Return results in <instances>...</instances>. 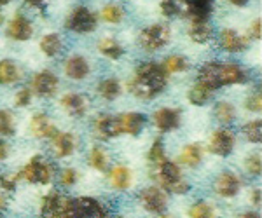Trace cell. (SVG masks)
Masks as SVG:
<instances>
[{"mask_svg":"<svg viewBox=\"0 0 262 218\" xmlns=\"http://www.w3.org/2000/svg\"><path fill=\"white\" fill-rule=\"evenodd\" d=\"M215 117L221 120L222 124H231L236 119V110L229 102H219L215 107Z\"/></svg>","mask_w":262,"mask_h":218,"instance_id":"1f68e13d","label":"cell"},{"mask_svg":"<svg viewBox=\"0 0 262 218\" xmlns=\"http://www.w3.org/2000/svg\"><path fill=\"white\" fill-rule=\"evenodd\" d=\"M30 129L33 136L37 138H53L56 135V128L51 123V119L46 114H35L30 120Z\"/></svg>","mask_w":262,"mask_h":218,"instance_id":"ffe728a7","label":"cell"},{"mask_svg":"<svg viewBox=\"0 0 262 218\" xmlns=\"http://www.w3.org/2000/svg\"><path fill=\"white\" fill-rule=\"evenodd\" d=\"M260 188H253L252 190V204L253 206H260Z\"/></svg>","mask_w":262,"mask_h":218,"instance_id":"7dc6e473","label":"cell"},{"mask_svg":"<svg viewBox=\"0 0 262 218\" xmlns=\"http://www.w3.org/2000/svg\"><path fill=\"white\" fill-rule=\"evenodd\" d=\"M98 94L105 98L107 102H112L121 94V82L114 77H108L98 84Z\"/></svg>","mask_w":262,"mask_h":218,"instance_id":"f1b7e54d","label":"cell"},{"mask_svg":"<svg viewBox=\"0 0 262 218\" xmlns=\"http://www.w3.org/2000/svg\"><path fill=\"white\" fill-rule=\"evenodd\" d=\"M245 167H247V171L252 175V177H260L262 159H260L259 154H252V156L247 159V162H245Z\"/></svg>","mask_w":262,"mask_h":218,"instance_id":"74e56055","label":"cell"},{"mask_svg":"<svg viewBox=\"0 0 262 218\" xmlns=\"http://www.w3.org/2000/svg\"><path fill=\"white\" fill-rule=\"evenodd\" d=\"M198 79L201 84H205L206 87H210L212 91L219 89L221 86V81H219V61H208L200 68V74H198Z\"/></svg>","mask_w":262,"mask_h":218,"instance_id":"44dd1931","label":"cell"},{"mask_svg":"<svg viewBox=\"0 0 262 218\" xmlns=\"http://www.w3.org/2000/svg\"><path fill=\"white\" fill-rule=\"evenodd\" d=\"M42 2H44V0H27L28 6H35V7L42 6Z\"/></svg>","mask_w":262,"mask_h":218,"instance_id":"f907efd6","label":"cell"},{"mask_svg":"<svg viewBox=\"0 0 262 218\" xmlns=\"http://www.w3.org/2000/svg\"><path fill=\"white\" fill-rule=\"evenodd\" d=\"M56 218H60V216H56Z\"/></svg>","mask_w":262,"mask_h":218,"instance_id":"6f0895ef","label":"cell"},{"mask_svg":"<svg viewBox=\"0 0 262 218\" xmlns=\"http://www.w3.org/2000/svg\"><path fill=\"white\" fill-rule=\"evenodd\" d=\"M32 100V91L28 89V87H23V89H19L18 93L14 96V105L16 107H27L28 103H30Z\"/></svg>","mask_w":262,"mask_h":218,"instance_id":"b9f144b4","label":"cell"},{"mask_svg":"<svg viewBox=\"0 0 262 218\" xmlns=\"http://www.w3.org/2000/svg\"><path fill=\"white\" fill-rule=\"evenodd\" d=\"M60 218H108L103 204L93 198L65 199Z\"/></svg>","mask_w":262,"mask_h":218,"instance_id":"3957f363","label":"cell"},{"mask_svg":"<svg viewBox=\"0 0 262 218\" xmlns=\"http://www.w3.org/2000/svg\"><path fill=\"white\" fill-rule=\"evenodd\" d=\"M161 218H171V216H161Z\"/></svg>","mask_w":262,"mask_h":218,"instance_id":"11a10c76","label":"cell"},{"mask_svg":"<svg viewBox=\"0 0 262 218\" xmlns=\"http://www.w3.org/2000/svg\"><path fill=\"white\" fill-rule=\"evenodd\" d=\"M65 74L69 75L74 81H82L84 77H88L90 74V63H88L86 58L79 56H70L69 60L65 61Z\"/></svg>","mask_w":262,"mask_h":218,"instance_id":"d6986e66","label":"cell"},{"mask_svg":"<svg viewBox=\"0 0 262 218\" xmlns=\"http://www.w3.org/2000/svg\"><path fill=\"white\" fill-rule=\"evenodd\" d=\"M245 107H247V110L250 112H260L262 110V98L259 93H253L247 98V102H245Z\"/></svg>","mask_w":262,"mask_h":218,"instance_id":"7bdbcfd3","label":"cell"},{"mask_svg":"<svg viewBox=\"0 0 262 218\" xmlns=\"http://www.w3.org/2000/svg\"><path fill=\"white\" fill-rule=\"evenodd\" d=\"M140 204L149 213L161 215L168 208V196L161 187H147L140 194Z\"/></svg>","mask_w":262,"mask_h":218,"instance_id":"52a82bcc","label":"cell"},{"mask_svg":"<svg viewBox=\"0 0 262 218\" xmlns=\"http://www.w3.org/2000/svg\"><path fill=\"white\" fill-rule=\"evenodd\" d=\"M147 159H149L150 164H156V162L163 161V159H164V145H163L161 140H156L154 143H152Z\"/></svg>","mask_w":262,"mask_h":218,"instance_id":"f35d334b","label":"cell"},{"mask_svg":"<svg viewBox=\"0 0 262 218\" xmlns=\"http://www.w3.org/2000/svg\"><path fill=\"white\" fill-rule=\"evenodd\" d=\"M262 21L260 19H255V21H253V23H252V27H250V37H252V39H257V40H259L260 39V37H262Z\"/></svg>","mask_w":262,"mask_h":218,"instance_id":"f6af8a7d","label":"cell"},{"mask_svg":"<svg viewBox=\"0 0 262 218\" xmlns=\"http://www.w3.org/2000/svg\"><path fill=\"white\" fill-rule=\"evenodd\" d=\"M152 175H154V178L159 182V185H161L164 190L171 192V194H187L189 188H191L187 180L182 178L180 167L166 157H164L163 161L156 162L154 173Z\"/></svg>","mask_w":262,"mask_h":218,"instance_id":"7a4b0ae2","label":"cell"},{"mask_svg":"<svg viewBox=\"0 0 262 218\" xmlns=\"http://www.w3.org/2000/svg\"><path fill=\"white\" fill-rule=\"evenodd\" d=\"M65 27L72 32L77 33H90L96 28V16L84 6L75 7L67 18Z\"/></svg>","mask_w":262,"mask_h":218,"instance_id":"8992f818","label":"cell"},{"mask_svg":"<svg viewBox=\"0 0 262 218\" xmlns=\"http://www.w3.org/2000/svg\"><path fill=\"white\" fill-rule=\"evenodd\" d=\"M21 77V72L12 60H0V84H14Z\"/></svg>","mask_w":262,"mask_h":218,"instance_id":"d4e9b609","label":"cell"},{"mask_svg":"<svg viewBox=\"0 0 262 218\" xmlns=\"http://www.w3.org/2000/svg\"><path fill=\"white\" fill-rule=\"evenodd\" d=\"M63 201H65V199L60 196V192L51 190L49 194L42 199V206H40L42 218H56V216H60Z\"/></svg>","mask_w":262,"mask_h":218,"instance_id":"7402d4cb","label":"cell"},{"mask_svg":"<svg viewBox=\"0 0 262 218\" xmlns=\"http://www.w3.org/2000/svg\"><path fill=\"white\" fill-rule=\"evenodd\" d=\"M7 156H9V145H7V141L0 140V161L7 159Z\"/></svg>","mask_w":262,"mask_h":218,"instance_id":"bcb514c9","label":"cell"},{"mask_svg":"<svg viewBox=\"0 0 262 218\" xmlns=\"http://www.w3.org/2000/svg\"><path fill=\"white\" fill-rule=\"evenodd\" d=\"M63 47V42H61V37L58 33H48V35L42 37L40 40V51L46 54V56L53 58L56 54H60Z\"/></svg>","mask_w":262,"mask_h":218,"instance_id":"484cf974","label":"cell"},{"mask_svg":"<svg viewBox=\"0 0 262 218\" xmlns=\"http://www.w3.org/2000/svg\"><path fill=\"white\" fill-rule=\"evenodd\" d=\"M88 105H90V100L77 93H69L61 98L63 110L72 117H82L88 110Z\"/></svg>","mask_w":262,"mask_h":218,"instance_id":"9a60e30c","label":"cell"},{"mask_svg":"<svg viewBox=\"0 0 262 218\" xmlns=\"http://www.w3.org/2000/svg\"><path fill=\"white\" fill-rule=\"evenodd\" d=\"M108 182L116 190H126L131 185V171L126 166H116L108 173Z\"/></svg>","mask_w":262,"mask_h":218,"instance_id":"603a6c76","label":"cell"},{"mask_svg":"<svg viewBox=\"0 0 262 218\" xmlns=\"http://www.w3.org/2000/svg\"><path fill=\"white\" fill-rule=\"evenodd\" d=\"M14 117L9 110H0V135L12 136L14 135Z\"/></svg>","mask_w":262,"mask_h":218,"instance_id":"8d00e7d4","label":"cell"},{"mask_svg":"<svg viewBox=\"0 0 262 218\" xmlns=\"http://www.w3.org/2000/svg\"><path fill=\"white\" fill-rule=\"evenodd\" d=\"M32 91L40 98H51L58 91V77L49 70H42L33 77Z\"/></svg>","mask_w":262,"mask_h":218,"instance_id":"9c48e42d","label":"cell"},{"mask_svg":"<svg viewBox=\"0 0 262 218\" xmlns=\"http://www.w3.org/2000/svg\"><path fill=\"white\" fill-rule=\"evenodd\" d=\"M229 2L232 4V6H238V7H242V6H247V4H248V0H229Z\"/></svg>","mask_w":262,"mask_h":218,"instance_id":"681fc988","label":"cell"},{"mask_svg":"<svg viewBox=\"0 0 262 218\" xmlns=\"http://www.w3.org/2000/svg\"><path fill=\"white\" fill-rule=\"evenodd\" d=\"M51 149L58 159L69 157L75 150V138L72 133H56L51 138Z\"/></svg>","mask_w":262,"mask_h":218,"instance_id":"5bb4252c","label":"cell"},{"mask_svg":"<svg viewBox=\"0 0 262 218\" xmlns=\"http://www.w3.org/2000/svg\"><path fill=\"white\" fill-rule=\"evenodd\" d=\"M170 39L171 32L166 25H152V27L140 32V45L149 53L164 47L170 42Z\"/></svg>","mask_w":262,"mask_h":218,"instance_id":"5b68a950","label":"cell"},{"mask_svg":"<svg viewBox=\"0 0 262 218\" xmlns=\"http://www.w3.org/2000/svg\"><path fill=\"white\" fill-rule=\"evenodd\" d=\"M95 128H96V131H98V135L103 136V138H116V136L122 135L119 117H116V115L98 117V119H96Z\"/></svg>","mask_w":262,"mask_h":218,"instance_id":"e0dca14e","label":"cell"},{"mask_svg":"<svg viewBox=\"0 0 262 218\" xmlns=\"http://www.w3.org/2000/svg\"><path fill=\"white\" fill-rule=\"evenodd\" d=\"M219 81H221V86L243 84L247 81V72L234 61L219 63Z\"/></svg>","mask_w":262,"mask_h":218,"instance_id":"8fae6325","label":"cell"},{"mask_svg":"<svg viewBox=\"0 0 262 218\" xmlns=\"http://www.w3.org/2000/svg\"><path fill=\"white\" fill-rule=\"evenodd\" d=\"M90 162H91V166L95 167V169H98V171H105V169H107L108 157H107V154H105V150L100 149V147H95V149H91Z\"/></svg>","mask_w":262,"mask_h":218,"instance_id":"e575fe53","label":"cell"},{"mask_svg":"<svg viewBox=\"0 0 262 218\" xmlns=\"http://www.w3.org/2000/svg\"><path fill=\"white\" fill-rule=\"evenodd\" d=\"M234 143H236L234 133H232L231 129L222 128V129H217L212 135V138H210L208 149L215 156L227 157L232 152V149H234Z\"/></svg>","mask_w":262,"mask_h":218,"instance_id":"ba28073f","label":"cell"},{"mask_svg":"<svg viewBox=\"0 0 262 218\" xmlns=\"http://www.w3.org/2000/svg\"><path fill=\"white\" fill-rule=\"evenodd\" d=\"M0 23H2V12H0Z\"/></svg>","mask_w":262,"mask_h":218,"instance_id":"db71d44e","label":"cell"},{"mask_svg":"<svg viewBox=\"0 0 262 218\" xmlns=\"http://www.w3.org/2000/svg\"><path fill=\"white\" fill-rule=\"evenodd\" d=\"M98 51L103 54V56L111 58V60H119L122 54H124L122 45L117 40L111 39V37H107V39H101L98 42Z\"/></svg>","mask_w":262,"mask_h":218,"instance_id":"f546056e","label":"cell"},{"mask_svg":"<svg viewBox=\"0 0 262 218\" xmlns=\"http://www.w3.org/2000/svg\"><path fill=\"white\" fill-rule=\"evenodd\" d=\"M201 159H203V150H201V147L196 143L185 145L180 152V162H184V164L189 167H196L201 162Z\"/></svg>","mask_w":262,"mask_h":218,"instance_id":"83f0119b","label":"cell"},{"mask_svg":"<svg viewBox=\"0 0 262 218\" xmlns=\"http://www.w3.org/2000/svg\"><path fill=\"white\" fill-rule=\"evenodd\" d=\"M212 94H213V91L210 89V87L198 82V84H194L191 87V91H189V102L192 105H196V107H201V105H206L212 100Z\"/></svg>","mask_w":262,"mask_h":218,"instance_id":"4316f807","label":"cell"},{"mask_svg":"<svg viewBox=\"0 0 262 218\" xmlns=\"http://www.w3.org/2000/svg\"><path fill=\"white\" fill-rule=\"evenodd\" d=\"M122 18H124V12H122L119 6L111 4V6H105L103 9H101V19L107 21V23L117 25V23H121Z\"/></svg>","mask_w":262,"mask_h":218,"instance_id":"d590c367","label":"cell"},{"mask_svg":"<svg viewBox=\"0 0 262 218\" xmlns=\"http://www.w3.org/2000/svg\"><path fill=\"white\" fill-rule=\"evenodd\" d=\"M7 2H11V0H0V6H6Z\"/></svg>","mask_w":262,"mask_h":218,"instance_id":"f5cc1de1","label":"cell"},{"mask_svg":"<svg viewBox=\"0 0 262 218\" xmlns=\"http://www.w3.org/2000/svg\"><path fill=\"white\" fill-rule=\"evenodd\" d=\"M213 188L221 198H234L242 188V178L232 171H224L215 180Z\"/></svg>","mask_w":262,"mask_h":218,"instance_id":"30bf717a","label":"cell"},{"mask_svg":"<svg viewBox=\"0 0 262 218\" xmlns=\"http://www.w3.org/2000/svg\"><path fill=\"white\" fill-rule=\"evenodd\" d=\"M33 33V27L32 23L25 18L23 14H16L14 18L9 21L7 25V35L11 37L12 40H28Z\"/></svg>","mask_w":262,"mask_h":218,"instance_id":"4fadbf2b","label":"cell"},{"mask_svg":"<svg viewBox=\"0 0 262 218\" xmlns=\"http://www.w3.org/2000/svg\"><path fill=\"white\" fill-rule=\"evenodd\" d=\"M119 123L122 133H128L131 136H138L145 126V115L140 112H128V114L119 115Z\"/></svg>","mask_w":262,"mask_h":218,"instance_id":"ac0fdd59","label":"cell"},{"mask_svg":"<svg viewBox=\"0 0 262 218\" xmlns=\"http://www.w3.org/2000/svg\"><path fill=\"white\" fill-rule=\"evenodd\" d=\"M168 86V74L156 61L142 63L133 79L128 82L131 94L140 100H152L159 96Z\"/></svg>","mask_w":262,"mask_h":218,"instance_id":"6da1fadb","label":"cell"},{"mask_svg":"<svg viewBox=\"0 0 262 218\" xmlns=\"http://www.w3.org/2000/svg\"><path fill=\"white\" fill-rule=\"evenodd\" d=\"M154 126L161 133L173 131L180 126V110L179 108H159L154 112Z\"/></svg>","mask_w":262,"mask_h":218,"instance_id":"7c38bea8","label":"cell"},{"mask_svg":"<svg viewBox=\"0 0 262 218\" xmlns=\"http://www.w3.org/2000/svg\"><path fill=\"white\" fill-rule=\"evenodd\" d=\"M189 218H215V211L212 204L206 201H196L189 208Z\"/></svg>","mask_w":262,"mask_h":218,"instance_id":"d6a6232c","label":"cell"},{"mask_svg":"<svg viewBox=\"0 0 262 218\" xmlns=\"http://www.w3.org/2000/svg\"><path fill=\"white\" fill-rule=\"evenodd\" d=\"M19 175H0V187L7 192H12L18 185Z\"/></svg>","mask_w":262,"mask_h":218,"instance_id":"60d3db41","label":"cell"},{"mask_svg":"<svg viewBox=\"0 0 262 218\" xmlns=\"http://www.w3.org/2000/svg\"><path fill=\"white\" fill-rule=\"evenodd\" d=\"M219 42H221V47L227 53H242L248 47L247 37H242L234 30H222Z\"/></svg>","mask_w":262,"mask_h":218,"instance_id":"2e32d148","label":"cell"},{"mask_svg":"<svg viewBox=\"0 0 262 218\" xmlns=\"http://www.w3.org/2000/svg\"><path fill=\"white\" fill-rule=\"evenodd\" d=\"M161 12L166 18H171V16H177L180 12V6L177 0H161Z\"/></svg>","mask_w":262,"mask_h":218,"instance_id":"ab89813d","label":"cell"},{"mask_svg":"<svg viewBox=\"0 0 262 218\" xmlns=\"http://www.w3.org/2000/svg\"><path fill=\"white\" fill-rule=\"evenodd\" d=\"M161 66L166 74H180L189 68V61H187V58L180 56V54H171V56H168L166 60H164Z\"/></svg>","mask_w":262,"mask_h":218,"instance_id":"4dcf8cb0","label":"cell"},{"mask_svg":"<svg viewBox=\"0 0 262 218\" xmlns=\"http://www.w3.org/2000/svg\"><path fill=\"white\" fill-rule=\"evenodd\" d=\"M6 206H7V199L4 198L2 194H0V209H4V208H6Z\"/></svg>","mask_w":262,"mask_h":218,"instance_id":"816d5d0a","label":"cell"},{"mask_svg":"<svg viewBox=\"0 0 262 218\" xmlns=\"http://www.w3.org/2000/svg\"><path fill=\"white\" fill-rule=\"evenodd\" d=\"M19 177H23L30 183H39V185H48L53 178V167L49 162H46L40 156H33L28 164L23 167Z\"/></svg>","mask_w":262,"mask_h":218,"instance_id":"277c9868","label":"cell"},{"mask_svg":"<svg viewBox=\"0 0 262 218\" xmlns=\"http://www.w3.org/2000/svg\"><path fill=\"white\" fill-rule=\"evenodd\" d=\"M243 135L250 143H260L262 141V123L260 119L250 120L248 124L243 126Z\"/></svg>","mask_w":262,"mask_h":218,"instance_id":"836d02e7","label":"cell"},{"mask_svg":"<svg viewBox=\"0 0 262 218\" xmlns=\"http://www.w3.org/2000/svg\"><path fill=\"white\" fill-rule=\"evenodd\" d=\"M238 218H260V215L255 211H247V213H243V215H239Z\"/></svg>","mask_w":262,"mask_h":218,"instance_id":"c3c4849f","label":"cell"},{"mask_svg":"<svg viewBox=\"0 0 262 218\" xmlns=\"http://www.w3.org/2000/svg\"><path fill=\"white\" fill-rule=\"evenodd\" d=\"M60 180H61V183L65 187H72L75 182H77V171L72 169V167H67V169L61 171Z\"/></svg>","mask_w":262,"mask_h":218,"instance_id":"ee69618b","label":"cell"},{"mask_svg":"<svg viewBox=\"0 0 262 218\" xmlns=\"http://www.w3.org/2000/svg\"><path fill=\"white\" fill-rule=\"evenodd\" d=\"M189 37L198 44H206L213 37V28L208 25V21H191Z\"/></svg>","mask_w":262,"mask_h":218,"instance_id":"cb8c5ba5","label":"cell"},{"mask_svg":"<svg viewBox=\"0 0 262 218\" xmlns=\"http://www.w3.org/2000/svg\"><path fill=\"white\" fill-rule=\"evenodd\" d=\"M114 218H122V216H114Z\"/></svg>","mask_w":262,"mask_h":218,"instance_id":"9f6ffc18","label":"cell"}]
</instances>
